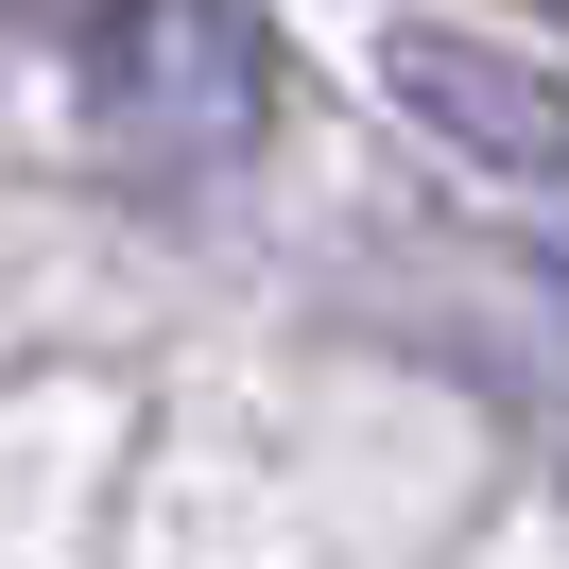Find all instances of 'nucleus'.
Wrapping results in <instances>:
<instances>
[{"label": "nucleus", "instance_id": "nucleus-1", "mask_svg": "<svg viewBox=\"0 0 569 569\" xmlns=\"http://www.w3.org/2000/svg\"><path fill=\"white\" fill-rule=\"evenodd\" d=\"M0 18L52 52L70 121L104 156H139V173H224L259 139V104H277L242 0H0Z\"/></svg>", "mask_w": 569, "mask_h": 569}, {"label": "nucleus", "instance_id": "nucleus-2", "mask_svg": "<svg viewBox=\"0 0 569 569\" xmlns=\"http://www.w3.org/2000/svg\"><path fill=\"white\" fill-rule=\"evenodd\" d=\"M380 104L500 190H569V70L483 18H380Z\"/></svg>", "mask_w": 569, "mask_h": 569}]
</instances>
